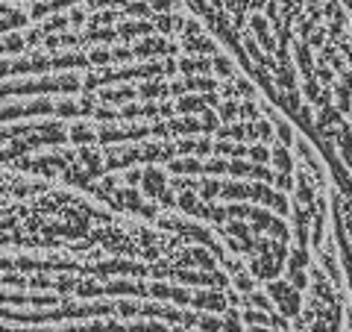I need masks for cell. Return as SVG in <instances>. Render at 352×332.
<instances>
[{
  "instance_id": "obj_1",
  "label": "cell",
  "mask_w": 352,
  "mask_h": 332,
  "mask_svg": "<svg viewBox=\"0 0 352 332\" xmlns=\"http://www.w3.org/2000/svg\"><path fill=\"white\" fill-rule=\"evenodd\" d=\"M267 294L276 300V309H282L285 317L300 315L302 300H300V291H297L294 285H288V282H273V285H267Z\"/></svg>"
},
{
  "instance_id": "obj_2",
  "label": "cell",
  "mask_w": 352,
  "mask_h": 332,
  "mask_svg": "<svg viewBox=\"0 0 352 332\" xmlns=\"http://www.w3.org/2000/svg\"><path fill=\"white\" fill-rule=\"evenodd\" d=\"M250 271L255 277H261V280H270V277H279L285 271V264L279 259H273V256H261V259H252L250 262Z\"/></svg>"
},
{
  "instance_id": "obj_3",
  "label": "cell",
  "mask_w": 352,
  "mask_h": 332,
  "mask_svg": "<svg viewBox=\"0 0 352 332\" xmlns=\"http://www.w3.org/2000/svg\"><path fill=\"white\" fill-rule=\"evenodd\" d=\"M194 303H197L200 309H212V312H220V309L226 306V300H223V294H208V291H202V294H197V297H194Z\"/></svg>"
},
{
  "instance_id": "obj_4",
  "label": "cell",
  "mask_w": 352,
  "mask_h": 332,
  "mask_svg": "<svg viewBox=\"0 0 352 332\" xmlns=\"http://www.w3.org/2000/svg\"><path fill=\"white\" fill-rule=\"evenodd\" d=\"M270 159H273V165H276L279 171H294V159H291V153H288L285 144H282V147H276V150L270 153Z\"/></svg>"
},
{
  "instance_id": "obj_5",
  "label": "cell",
  "mask_w": 352,
  "mask_h": 332,
  "mask_svg": "<svg viewBox=\"0 0 352 332\" xmlns=\"http://www.w3.org/2000/svg\"><path fill=\"white\" fill-rule=\"evenodd\" d=\"M165 191V174L162 171H147V194H162Z\"/></svg>"
},
{
  "instance_id": "obj_6",
  "label": "cell",
  "mask_w": 352,
  "mask_h": 332,
  "mask_svg": "<svg viewBox=\"0 0 352 332\" xmlns=\"http://www.w3.org/2000/svg\"><path fill=\"white\" fill-rule=\"evenodd\" d=\"M302 268H308V253H305L302 247H297V250L288 256V271H302Z\"/></svg>"
},
{
  "instance_id": "obj_7",
  "label": "cell",
  "mask_w": 352,
  "mask_h": 332,
  "mask_svg": "<svg viewBox=\"0 0 352 332\" xmlns=\"http://www.w3.org/2000/svg\"><path fill=\"white\" fill-rule=\"evenodd\" d=\"M197 323H200L202 332H220V326H223V320H218V317H208V315H200V317H197Z\"/></svg>"
},
{
  "instance_id": "obj_8",
  "label": "cell",
  "mask_w": 352,
  "mask_h": 332,
  "mask_svg": "<svg viewBox=\"0 0 352 332\" xmlns=\"http://www.w3.org/2000/svg\"><path fill=\"white\" fill-rule=\"evenodd\" d=\"M276 129H279V139H282V144H291L294 141V129H291V123L288 121H282V118H276Z\"/></svg>"
},
{
  "instance_id": "obj_9",
  "label": "cell",
  "mask_w": 352,
  "mask_h": 332,
  "mask_svg": "<svg viewBox=\"0 0 352 332\" xmlns=\"http://www.w3.org/2000/svg\"><path fill=\"white\" fill-rule=\"evenodd\" d=\"M179 206H182L185 212H191V215H194V212H197V206H200V203H197V194H194V191H182V197H179Z\"/></svg>"
},
{
  "instance_id": "obj_10",
  "label": "cell",
  "mask_w": 352,
  "mask_h": 332,
  "mask_svg": "<svg viewBox=\"0 0 352 332\" xmlns=\"http://www.w3.org/2000/svg\"><path fill=\"white\" fill-rule=\"evenodd\" d=\"M235 288H238V291H252V288H255V280L241 271V274H235Z\"/></svg>"
},
{
  "instance_id": "obj_11",
  "label": "cell",
  "mask_w": 352,
  "mask_h": 332,
  "mask_svg": "<svg viewBox=\"0 0 352 332\" xmlns=\"http://www.w3.org/2000/svg\"><path fill=\"white\" fill-rule=\"evenodd\" d=\"M247 153H250L252 162H267V159H270V150H267V147H261V144H252Z\"/></svg>"
},
{
  "instance_id": "obj_12",
  "label": "cell",
  "mask_w": 352,
  "mask_h": 332,
  "mask_svg": "<svg viewBox=\"0 0 352 332\" xmlns=\"http://www.w3.org/2000/svg\"><path fill=\"white\" fill-rule=\"evenodd\" d=\"M288 274H291V280H294V288H297V291L308 288V277H305L302 271H288Z\"/></svg>"
},
{
  "instance_id": "obj_13",
  "label": "cell",
  "mask_w": 352,
  "mask_h": 332,
  "mask_svg": "<svg viewBox=\"0 0 352 332\" xmlns=\"http://www.w3.org/2000/svg\"><path fill=\"white\" fill-rule=\"evenodd\" d=\"M235 112H238V109H235V103H232V100H229V103H223V106H220V118H223V121H229V118H232Z\"/></svg>"
},
{
  "instance_id": "obj_14",
  "label": "cell",
  "mask_w": 352,
  "mask_h": 332,
  "mask_svg": "<svg viewBox=\"0 0 352 332\" xmlns=\"http://www.w3.org/2000/svg\"><path fill=\"white\" fill-rule=\"evenodd\" d=\"M223 332H244L238 323H235V317H229V320H223V326H220Z\"/></svg>"
},
{
  "instance_id": "obj_15",
  "label": "cell",
  "mask_w": 352,
  "mask_h": 332,
  "mask_svg": "<svg viewBox=\"0 0 352 332\" xmlns=\"http://www.w3.org/2000/svg\"><path fill=\"white\" fill-rule=\"evenodd\" d=\"M276 185H279V188H285V191H291V188H294L291 176H276Z\"/></svg>"
},
{
  "instance_id": "obj_16",
  "label": "cell",
  "mask_w": 352,
  "mask_h": 332,
  "mask_svg": "<svg viewBox=\"0 0 352 332\" xmlns=\"http://www.w3.org/2000/svg\"><path fill=\"white\" fill-rule=\"evenodd\" d=\"M311 332H329V326L323 320H311Z\"/></svg>"
},
{
  "instance_id": "obj_17",
  "label": "cell",
  "mask_w": 352,
  "mask_h": 332,
  "mask_svg": "<svg viewBox=\"0 0 352 332\" xmlns=\"http://www.w3.org/2000/svg\"><path fill=\"white\" fill-rule=\"evenodd\" d=\"M250 332H270V329H267V326H252Z\"/></svg>"
}]
</instances>
